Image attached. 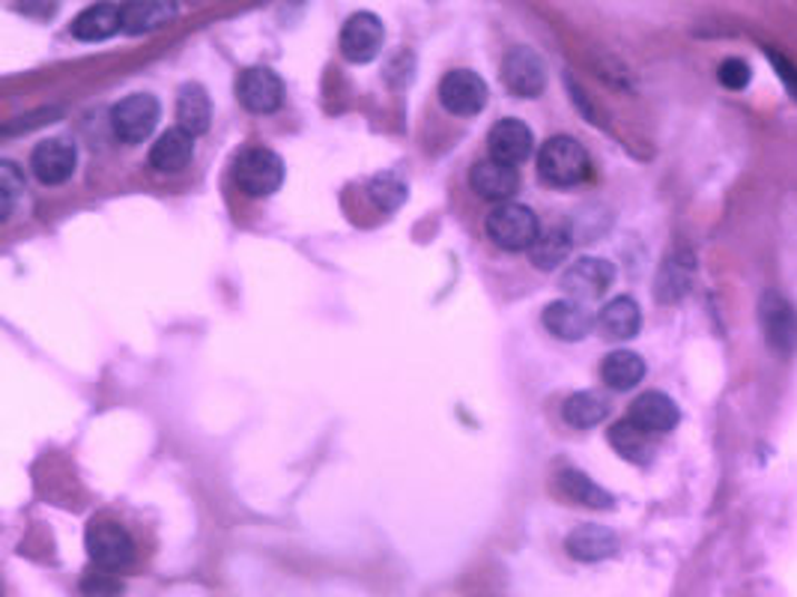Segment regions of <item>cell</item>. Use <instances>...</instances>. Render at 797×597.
Returning a JSON list of instances; mask_svg holds the SVG:
<instances>
[{
  "label": "cell",
  "instance_id": "8",
  "mask_svg": "<svg viewBox=\"0 0 797 597\" xmlns=\"http://www.w3.org/2000/svg\"><path fill=\"white\" fill-rule=\"evenodd\" d=\"M236 96L245 111L251 114H272L279 111L284 102V85L281 78L266 66H251L240 75V85H236Z\"/></svg>",
  "mask_w": 797,
  "mask_h": 597
},
{
  "label": "cell",
  "instance_id": "20",
  "mask_svg": "<svg viewBox=\"0 0 797 597\" xmlns=\"http://www.w3.org/2000/svg\"><path fill=\"white\" fill-rule=\"evenodd\" d=\"M544 326H547L550 335L562 337V341H583L592 332L594 320L580 302L562 298V302H553L544 309Z\"/></svg>",
  "mask_w": 797,
  "mask_h": 597
},
{
  "label": "cell",
  "instance_id": "22",
  "mask_svg": "<svg viewBox=\"0 0 797 597\" xmlns=\"http://www.w3.org/2000/svg\"><path fill=\"white\" fill-rule=\"evenodd\" d=\"M597 326L610 341H631L640 335L642 326V311L631 296H615L603 305Z\"/></svg>",
  "mask_w": 797,
  "mask_h": 597
},
{
  "label": "cell",
  "instance_id": "16",
  "mask_svg": "<svg viewBox=\"0 0 797 597\" xmlns=\"http://www.w3.org/2000/svg\"><path fill=\"white\" fill-rule=\"evenodd\" d=\"M565 550L576 561L594 565V561L612 559L619 552V535L606 526H597V522H585V526H576L574 532L567 535Z\"/></svg>",
  "mask_w": 797,
  "mask_h": 597
},
{
  "label": "cell",
  "instance_id": "9",
  "mask_svg": "<svg viewBox=\"0 0 797 597\" xmlns=\"http://www.w3.org/2000/svg\"><path fill=\"white\" fill-rule=\"evenodd\" d=\"M386 28L373 12H356L341 30V55L350 63H371L382 51Z\"/></svg>",
  "mask_w": 797,
  "mask_h": 597
},
{
  "label": "cell",
  "instance_id": "18",
  "mask_svg": "<svg viewBox=\"0 0 797 597\" xmlns=\"http://www.w3.org/2000/svg\"><path fill=\"white\" fill-rule=\"evenodd\" d=\"M628 419L633 424H640L642 430H649V433H669L678 424V419H681V410H678L669 394L645 392L631 403Z\"/></svg>",
  "mask_w": 797,
  "mask_h": 597
},
{
  "label": "cell",
  "instance_id": "13",
  "mask_svg": "<svg viewBox=\"0 0 797 597\" xmlns=\"http://www.w3.org/2000/svg\"><path fill=\"white\" fill-rule=\"evenodd\" d=\"M487 149L493 159L508 162L517 168L519 162H526L535 149V135L523 120H499L487 135Z\"/></svg>",
  "mask_w": 797,
  "mask_h": 597
},
{
  "label": "cell",
  "instance_id": "28",
  "mask_svg": "<svg viewBox=\"0 0 797 597\" xmlns=\"http://www.w3.org/2000/svg\"><path fill=\"white\" fill-rule=\"evenodd\" d=\"M558 490L567 496V499H574V502L585 505V508H612V496L603 490L601 485H594L592 478L585 476V472H580V469H562L558 472Z\"/></svg>",
  "mask_w": 797,
  "mask_h": 597
},
{
  "label": "cell",
  "instance_id": "2",
  "mask_svg": "<svg viewBox=\"0 0 797 597\" xmlns=\"http://www.w3.org/2000/svg\"><path fill=\"white\" fill-rule=\"evenodd\" d=\"M484 227L490 243L499 245L502 252H528L541 234L538 215L523 204H496Z\"/></svg>",
  "mask_w": 797,
  "mask_h": 597
},
{
  "label": "cell",
  "instance_id": "7",
  "mask_svg": "<svg viewBox=\"0 0 797 597\" xmlns=\"http://www.w3.org/2000/svg\"><path fill=\"white\" fill-rule=\"evenodd\" d=\"M502 81L511 94L519 99H535L544 94L547 75H544V63L532 48H511L508 57L502 60Z\"/></svg>",
  "mask_w": 797,
  "mask_h": 597
},
{
  "label": "cell",
  "instance_id": "14",
  "mask_svg": "<svg viewBox=\"0 0 797 597\" xmlns=\"http://www.w3.org/2000/svg\"><path fill=\"white\" fill-rule=\"evenodd\" d=\"M176 19V0H123L120 21L123 33L144 37L153 30L165 28Z\"/></svg>",
  "mask_w": 797,
  "mask_h": 597
},
{
  "label": "cell",
  "instance_id": "3",
  "mask_svg": "<svg viewBox=\"0 0 797 597\" xmlns=\"http://www.w3.org/2000/svg\"><path fill=\"white\" fill-rule=\"evenodd\" d=\"M233 179L251 197L275 195L284 183V162L266 147L242 149L240 159L233 165Z\"/></svg>",
  "mask_w": 797,
  "mask_h": 597
},
{
  "label": "cell",
  "instance_id": "1",
  "mask_svg": "<svg viewBox=\"0 0 797 597\" xmlns=\"http://www.w3.org/2000/svg\"><path fill=\"white\" fill-rule=\"evenodd\" d=\"M538 174L541 179L553 188H574L589 179L592 174V159L589 149L576 138L556 135L550 138L538 153Z\"/></svg>",
  "mask_w": 797,
  "mask_h": 597
},
{
  "label": "cell",
  "instance_id": "15",
  "mask_svg": "<svg viewBox=\"0 0 797 597\" xmlns=\"http://www.w3.org/2000/svg\"><path fill=\"white\" fill-rule=\"evenodd\" d=\"M761 329H765V341L774 353H791L795 350V332H797V320L791 314L783 296L777 293H765L761 298Z\"/></svg>",
  "mask_w": 797,
  "mask_h": 597
},
{
  "label": "cell",
  "instance_id": "30",
  "mask_svg": "<svg viewBox=\"0 0 797 597\" xmlns=\"http://www.w3.org/2000/svg\"><path fill=\"white\" fill-rule=\"evenodd\" d=\"M25 195V177L12 162L0 165V222H10L12 209Z\"/></svg>",
  "mask_w": 797,
  "mask_h": 597
},
{
  "label": "cell",
  "instance_id": "6",
  "mask_svg": "<svg viewBox=\"0 0 797 597\" xmlns=\"http://www.w3.org/2000/svg\"><path fill=\"white\" fill-rule=\"evenodd\" d=\"M87 552L96 561V568L120 570L135 561V541L117 522H96L87 532Z\"/></svg>",
  "mask_w": 797,
  "mask_h": 597
},
{
  "label": "cell",
  "instance_id": "31",
  "mask_svg": "<svg viewBox=\"0 0 797 597\" xmlns=\"http://www.w3.org/2000/svg\"><path fill=\"white\" fill-rule=\"evenodd\" d=\"M81 591L87 597H117L123 595V586L120 579L111 577V570L99 568L81 579Z\"/></svg>",
  "mask_w": 797,
  "mask_h": 597
},
{
  "label": "cell",
  "instance_id": "19",
  "mask_svg": "<svg viewBox=\"0 0 797 597\" xmlns=\"http://www.w3.org/2000/svg\"><path fill=\"white\" fill-rule=\"evenodd\" d=\"M693 272H696V261L693 254L687 248H678L667 257V263L660 266L658 284H654V293H658L660 305H672L678 298L687 296V290L693 287Z\"/></svg>",
  "mask_w": 797,
  "mask_h": 597
},
{
  "label": "cell",
  "instance_id": "25",
  "mask_svg": "<svg viewBox=\"0 0 797 597\" xmlns=\"http://www.w3.org/2000/svg\"><path fill=\"white\" fill-rule=\"evenodd\" d=\"M610 442L624 460H631V463H636V467H649L651 460H654L651 433L649 430H642L640 424H633L631 419L615 421V424H612Z\"/></svg>",
  "mask_w": 797,
  "mask_h": 597
},
{
  "label": "cell",
  "instance_id": "29",
  "mask_svg": "<svg viewBox=\"0 0 797 597\" xmlns=\"http://www.w3.org/2000/svg\"><path fill=\"white\" fill-rule=\"evenodd\" d=\"M368 195H371L373 204L382 206V209H398V206L407 200V183H404L398 174L386 170V174H377V177L371 179Z\"/></svg>",
  "mask_w": 797,
  "mask_h": 597
},
{
  "label": "cell",
  "instance_id": "4",
  "mask_svg": "<svg viewBox=\"0 0 797 597\" xmlns=\"http://www.w3.org/2000/svg\"><path fill=\"white\" fill-rule=\"evenodd\" d=\"M158 99L149 94H132L111 108V129L123 144H144L158 126Z\"/></svg>",
  "mask_w": 797,
  "mask_h": 597
},
{
  "label": "cell",
  "instance_id": "11",
  "mask_svg": "<svg viewBox=\"0 0 797 597\" xmlns=\"http://www.w3.org/2000/svg\"><path fill=\"white\" fill-rule=\"evenodd\" d=\"M469 186H473L475 195L490 200V204H508L511 197L517 195L519 174L514 165L490 156V159L473 165V170H469Z\"/></svg>",
  "mask_w": 797,
  "mask_h": 597
},
{
  "label": "cell",
  "instance_id": "32",
  "mask_svg": "<svg viewBox=\"0 0 797 597\" xmlns=\"http://www.w3.org/2000/svg\"><path fill=\"white\" fill-rule=\"evenodd\" d=\"M717 78H720V85L729 87V90H743V87L750 85L752 72L741 57H729V60H723L720 69H717Z\"/></svg>",
  "mask_w": 797,
  "mask_h": 597
},
{
  "label": "cell",
  "instance_id": "21",
  "mask_svg": "<svg viewBox=\"0 0 797 597\" xmlns=\"http://www.w3.org/2000/svg\"><path fill=\"white\" fill-rule=\"evenodd\" d=\"M120 30V7H114V3H94V7L78 12V19L69 25V33L78 42H105V39H111Z\"/></svg>",
  "mask_w": 797,
  "mask_h": 597
},
{
  "label": "cell",
  "instance_id": "12",
  "mask_svg": "<svg viewBox=\"0 0 797 597\" xmlns=\"http://www.w3.org/2000/svg\"><path fill=\"white\" fill-rule=\"evenodd\" d=\"M612 281H615V266L610 261H603V257H580L562 275V290L571 298H597L610 290Z\"/></svg>",
  "mask_w": 797,
  "mask_h": 597
},
{
  "label": "cell",
  "instance_id": "24",
  "mask_svg": "<svg viewBox=\"0 0 797 597\" xmlns=\"http://www.w3.org/2000/svg\"><path fill=\"white\" fill-rule=\"evenodd\" d=\"M601 380L612 392H631L645 380V362L633 350H612L601 362Z\"/></svg>",
  "mask_w": 797,
  "mask_h": 597
},
{
  "label": "cell",
  "instance_id": "23",
  "mask_svg": "<svg viewBox=\"0 0 797 597\" xmlns=\"http://www.w3.org/2000/svg\"><path fill=\"white\" fill-rule=\"evenodd\" d=\"M213 120V102L201 85H183L176 94V126L188 135H204Z\"/></svg>",
  "mask_w": 797,
  "mask_h": 597
},
{
  "label": "cell",
  "instance_id": "5",
  "mask_svg": "<svg viewBox=\"0 0 797 597\" xmlns=\"http://www.w3.org/2000/svg\"><path fill=\"white\" fill-rule=\"evenodd\" d=\"M487 85L473 69H455L439 81V102L457 117H475L487 105Z\"/></svg>",
  "mask_w": 797,
  "mask_h": 597
},
{
  "label": "cell",
  "instance_id": "27",
  "mask_svg": "<svg viewBox=\"0 0 797 597\" xmlns=\"http://www.w3.org/2000/svg\"><path fill=\"white\" fill-rule=\"evenodd\" d=\"M562 415H565L567 424L576 430L597 428V424L610 415V403H606V398H601V394L576 392L562 403Z\"/></svg>",
  "mask_w": 797,
  "mask_h": 597
},
{
  "label": "cell",
  "instance_id": "34",
  "mask_svg": "<svg viewBox=\"0 0 797 597\" xmlns=\"http://www.w3.org/2000/svg\"><path fill=\"white\" fill-rule=\"evenodd\" d=\"M21 12L37 16V19H51L57 10V0H19Z\"/></svg>",
  "mask_w": 797,
  "mask_h": 597
},
{
  "label": "cell",
  "instance_id": "33",
  "mask_svg": "<svg viewBox=\"0 0 797 597\" xmlns=\"http://www.w3.org/2000/svg\"><path fill=\"white\" fill-rule=\"evenodd\" d=\"M768 57H770V63L777 66V72H779V78H783V85H786L788 96H795L797 99V66L788 63V57L777 55V51H768Z\"/></svg>",
  "mask_w": 797,
  "mask_h": 597
},
{
  "label": "cell",
  "instance_id": "26",
  "mask_svg": "<svg viewBox=\"0 0 797 597\" xmlns=\"http://www.w3.org/2000/svg\"><path fill=\"white\" fill-rule=\"evenodd\" d=\"M571 245H574V234L567 227H550V231H541L538 239L532 243L528 248V257L538 270L550 272L556 270L558 263H565V257L571 254Z\"/></svg>",
  "mask_w": 797,
  "mask_h": 597
},
{
  "label": "cell",
  "instance_id": "10",
  "mask_svg": "<svg viewBox=\"0 0 797 597\" xmlns=\"http://www.w3.org/2000/svg\"><path fill=\"white\" fill-rule=\"evenodd\" d=\"M78 168V149L69 138H48L42 140L33 156H30V170L39 183L46 186H60L72 177Z\"/></svg>",
  "mask_w": 797,
  "mask_h": 597
},
{
  "label": "cell",
  "instance_id": "17",
  "mask_svg": "<svg viewBox=\"0 0 797 597\" xmlns=\"http://www.w3.org/2000/svg\"><path fill=\"white\" fill-rule=\"evenodd\" d=\"M195 156V135H188L186 129H167L156 138V144L149 147V165L162 174H179L188 168V162Z\"/></svg>",
  "mask_w": 797,
  "mask_h": 597
}]
</instances>
